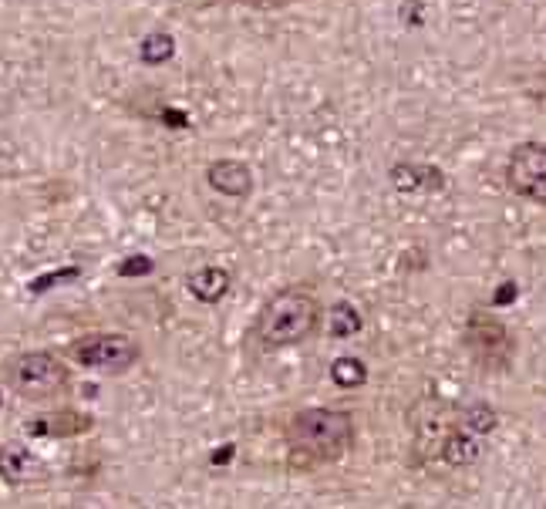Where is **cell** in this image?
<instances>
[{"mask_svg": "<svg viewBox=\"0 0 546 509\" xmlns=\"http://www.w3.org/2000/svg\"><path fill=\"white\" fill-rule=\"evenodd\" d=\"M354 435V415L344 408H300L284 439L294 466H334L354 449Z\"/></svg>", "mask_w": 546, "mask_h": 509, "instance_id": "6da1fadb", "label": "cell"}, {"mask_svg": "<svg viewBox=\"0 0 546 509\" xmlns=\"http://www.w3.org/2000/svg\"><path fill=\"white\" fill-rule=\"evenodd\" d=\"M317 324H321V301L307 287H287L260 307L253 331L263 348H290L311 338Z\"/></svg>", "mask_w": 546, "mask_h": 509, "instance_id": "7a4b0ae2", "label": "cell"}, {"mask_svg": "<svg viewBox=\"0 0 546 509\" xmlns=\"http://www.w3.org/2000/svg\"><path fill=\"white\" fill-rule=\"evenodd\" d=\"M68 365L54 351H21L7 361L4 381L27 402H48L68 388Z\"/></svg>", "mask_w": 546, "mask_h": 509, "instance_id": "3957f363", "label": "cell"}, {"mask_svg": "<svg viewBox=\"0 0 546 509\" xmlns=\"http://www.w3.org/2000/svg\"><path fill=\"white\" fill-rule=\"evenodd\" d=\"M68 351L81 368L102 371V375H125L142 358L139 341L129 338V334H108V331L85 334V338L71 341Z\"/></svg>", "mask_w": 546, "mask_h": 509, "instance_id": "277c9868", "label": "cell"}, {"mask_svg": "<svg viewBox=\"0 0 546 509\" xmlns=\"http://www.w3.org/2000/svg\"><path fill=\"white\" fill-rule=\"evenodd\" d=\"M506 186L516 196L546 206V142H520L509 152Z\"/></svg>", "mask_w": 546, "mask_h": 509, "instance_id": "5b68a950", "label": "cell"}, {"mask_svg": "<svg viewBox=\"0 0 546 509\" xmlns=\"http://www.w3.org/2000/svg\"><path fill=\"white\" fill-rule=\"evenodd\" d=\"M466 344L482 365H489V368H503L509 361V354H513V338H509L506 324L496 321V317H489V314H482V311L469 317Z\"/></svg>", "mask_w": 546, "mask_h": 509, "instance_id": "8992f818", "label": "cell"}, {"mask_svg": "<svg viewBox=\"0 0 546 509\" xmlns=\"http://www.w3.org/2000/svg\"><path fill=\"white\" fill-rule=\"evenodd\" d=\"M206 183L220 196L243 199V196H250V189H253V172L243 159H216V162H209V169H206Z\"/></svg>", "mask_w": 546, "mask_h": 509, "instance_id": "52a82bcc", "label": "cell"}, {"mask_svg": "<svg viewBox=\"0 0 546 509\" xmlns=\"http://www.w3.org/2000/svg\"><path fill=\"white\" fill-rule=\"evenodd\" d=\"M388 179L398 193H432V189H442L445 183L435 166H415V162H395Z\"/></svg>", "mask_w": 546, "mask_h": 509, "instance_id": "ba28073f", "label": "cell"}, {"mask_svg": "<svg viewBox=\"0 0 546 509\" xmlns=\"http://www.w3.org/2000/svg\"><path fill=\"white\" fill-rule=\"evenodd\" d=\"M38 472V456L21 442H4L0 445V479L11 486H24L27 479Z\"/></svg>", "mask_w": 546, "mask_h": 509, "instance_id": "9c48e42d", "label": "cell"}, {"mask_svg": "<svg viewBox=\"0 0 546 509\" xmlns=\"http://www.w3.org/2000/svg\"><path fill=\"white\" fill-rule=\"evenodd\" d=\"M189 294L203 304H220L233 287V274L226 267H199L196 274H189L186 280Z\"/></svg>", "mask_w": 546, "mask_h": 509, "instance_id": "30bf717a", "label": "cell"}, {"mask_svg": "<svg viewBox=\"0 0 546 509\" xmlns=\"http://www.w3.org/2000/svg\"><path fill=\"white\" fill-rule=\"evenodd\" d=\"M38 439H68V435H81L91 429V418L78 412H61V415H38L24 425Z\"/></svg>", "mask_w": 546, "mask_h": 509, "instance_id": "8fae6325", "label": "cell"}, {"mask_svg": "<svg viewBox=\"0 0 546 509\" xmlns=\"http://www.w3.org/2000/svg\"><path fill=\"white\" fill-rule=\"evenodd\" d=\"M482 456V439L479 435H469L462 429H449V435L439 445V459H445L449 466H472Z\"/></svg>", "mask_w": 546, "mask_h": 509, "instance_id": "7c38bea8", "label": "cell"}, {"mask_svg": "<svg viewBox=\"0 0 546 509\" xmlns=\"http://www.w3.org/2000/svg\"><path fill=\"white\" fill-rule=\"evenodd\" d=\"M499 425V415H496V408L493 405H486V402H472L462 408L459 415H455V429H462V432H469V435H489Z\"/></svg>", "mask_w": 546, "mask_h": 509, "instance_id": "4fadbf2b", "label": "cell"}, {"mask_svg": "<svg viewBox=\"0 0 546 509\" xmlns=\"http://www.w3.org/2000/svg\"><path fill=\"white\" fill-rule=\"evenodd\" d=\"M327 331H331V338H354L361 331V314L354 311V304L348 301L334 304L331 314H327Z\"/></svg>", "mask_w": 546, "mask_h": 509, "instance_id": "5bb4252c", "label": "cell"}, {"mask_svg": "<svg viewBox=\"0 0 546 509\" xmlns=\"http://www.w3.org/2000/svg\"><path fill=\"white\" fill-rule=\"evenodd\" d=\"M139 51H142L145 65H166L172 54H176V38L166 34V31H152V34H145Z\"/></svg>", "mask_w": 546, "mask_h": 509, "instance_id": "9a60e30c", "label": "cell"}, {"mask_svg": "<svg viewBox=\"0 0 546 509\" xmlns=\"http://www.w3.org/2000/svg\"><path fill=\"white\" fill-rule=\"evenodd\" d=\"M331 378L338 388H361L364 381H368V368H364V361L351 358V354H344L331 365Z\"/></svg>", "mask_w": 546, "mask_h": 509, "instance_id": "2e32d148", "label": "cell"}, {"mask_svg": "<svg viewBox=\"0 0 546 509\" xmlns=\"http://www.w3.org/2000/svg\"><path fill=\"white\" fill-rule=\"evenodd\" d=\"M152 274V260L149 257H132L122 263V277H145Z\"/></svg>", "mask_w": 546, "mask_h": 509, "instance_id": "e0dca14e", "label": "cell"}, {"mask_svg": "<svg viewBox=\"0 0 546 509\" xmlns=\"http://www.w3.org/2000/svg\"><path fill=\"white\" fill-rule=\"evenodd\" d=\"M513 297H516V284H513V280H506V284H499L493 301L496 304H513Z\"/></svg>", "mask_w": 546, "mask_h": 509, "instance_id": "ac0fdd59", "label": "cell"}, {"mask_svg": "<svg viewBox=\"0 0 546 509\" xmlns=\"http://www.w3.org/2000/svg\"><path fill=\"white\" fill-rule=\"evenodd\" d=\"M540 81H543V88H540V92H543V95H546V78H540Z\"/></svg>", "mask_w": 546, "mask_h": 509, "instance_id": "d6986e66", "label": "cell"}, {"mask_svg": "<svg viewBox=\"0 0 546 509\" xmlns=\"http://www.w3.org/2000/svg\"><path fill=\"white\" fill-rule=\"evenodd\" d=\"M0 405H4V398H0Z\"/></svg>", "mask_w": 546, "mask_h": 509, "instance_id": "ffe728a7", "label": "cell"}]
</instances>
